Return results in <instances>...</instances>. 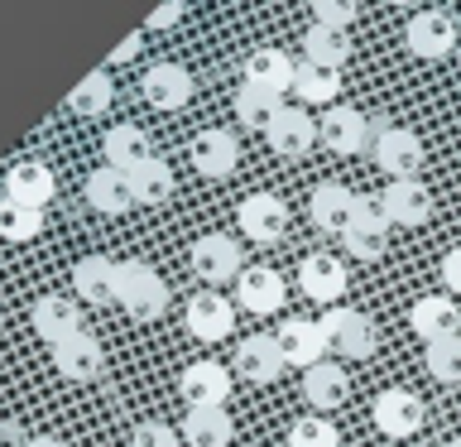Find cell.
Instances as JSON below:
<instances>
[{"label":"cell","instance_id":"17","mask_svg":"<svg viewBox=\"0 0 461 447\" xmlns=\"http://www.w3.org/2000/svg\"><path fill=\"white\" fill-rule=\"evenodd\" d=\"M5 193H10V202H20V207L43 212V207L53 202V193H58V178H53L49 164L24 159V164H14V169L5 173Z\"/></svg>","mask_w":461,"mask_h":447},{"label":"cell","instance_id":"13","mask_svg":"<svg viewBox=\"0 0 461 447\" xmlns=\"http://www.w3.org/2000/svg\"><path fill=\"white\" fill-rule=\"evenodd\" d=\"M240 164V140L230 135V130H197L193 135V169L202 178H226V173H236Z\"/></svg>","mask_w":461,"mask_h":447},{"label":"cell","instance_id":"18","mask_svg":"<svg viewBox=\"0 0 461 447\" xmlns=\"http://www.w3.org/2000/svg\"><path fill=\"white\" fill-rule=\"evenodd\" d=\"M294 72H298V63L284 49H255L250 58H245V87L269 92V96L294 92Z\"/></svg>","mask_w":461,"mask_h":447},{"label":"cell","instance_id":"24","mask_svg":"<svg viewBox=\"0 0 461 447\" xmlns=\"http://www.w3.org/2000/svg\"><path fill=\"white\" fill-rule=\"evenodd\" d=\"M236 298H240V308L245 313H279L284 308V298H288V288L279 279V269H240V279H236Z\"/></svg>","mask_w":461,"mask_h":447},{"label":"cell","instance_id":"14","mask_svg":"<svg viewBox=\"0 0 461 447\" xmlns=\"http://www.w3.org/2000/svg\"><path fill=\"white\" fill-rule=\"evenodd\" d=\"M29 323H34V332L43 342H68V337H77L82 327V308H77V298H68V294H43L34 303V313H29Z\"/></svg>","mask_w":461,"mask_h":447},{"label":"cell","instance_id":"33","mask_svg":"<svg viewBox=\"0 0 461 447\" xmlns=\"http://www.w3.org/2000/svg\"><path fill=\"white\" fill-rule=\"evenodd\" d=\"M279 111H284V96L255 92V87H245V82H240V92H236V115H240V125H245V130H269Z\"/></svg>","mask_w":461,"mask_h":447},{"label":"cell","instance_id":"15","mask_svg":"<svg viewBox=\"0 0 461 447\" xmlns=\"http://www.w3.org/2000/svg\"><path fill=\"white\" fill-rule=\"evenodd\" d=\"M140 96L149 101L154 111H178V106H187V96H193V78H187L183 63H154L140 78Z\"/></svg>","mask_w":461,"mask_h":447},{"label":"cell","instance_id":"30","mask_svg":"<svg viewBox=\"0 0 461 447\" xmlns=\"http://www.w3.org/2000/svg\"><path fill=\"white\" fill-rule=\"evenodd\" d=\"M236 424H230L226 409H187V424H183V442L187 447H226Z\"/></svg>","mask_w":461,"mask_h":447},{"label":"cell","instance_id":"42","mask_svg":"<svg viewBox=\"0 0 461 447\" xmlns=\"http://www.w3.org/2000/svg\"><path fill=\"white\" fill-rule=\"evenodd\" d=\"M183 20V5H164V10H154L149 20H144V29H168V24H178Z\"/></svg>","mask_w":461,"mask_h":447},{"label":"cell","instance_id":"32","mask_svg":"<svg viewBox=\"0 0 461 447\" xmlns=\"http://www.w3.org/2000/svg\"><path fill=\"white\" fill-rule=\"evenodd\" d=\"M303 49H308V63H312V68H327V72H337V68L351 63V39L337 34V29H322V24L308 29Z\"/></svg>","mask_w":461,"mask_h":447},{"label":"cell","instance_id":"28","mask_svg":"<svg viewBox=\"0 0 461 447\" xmlns=\"http://www.w3.org/2000/svg\"><path fill=\"white\" fill-rule=\"evenodd\" d=\"M86 202H92L101 216H121V212H130V207H135V197H130V178L101 164L92 178H86Z\"/></svg>","mask_w":461,"mask_h":447},{"label":"cell","instance_id":"4","mask_svg":"<svg viewBox=\"0 0 461 447\" xmlns=\"http://www.w3.org/2000/svg\"><path fill=\"white\" fill-rule=\"evenodd\" d=\"M274 342H279V351H284V366H294L303 375L327 360L322 323H312V317H284V327L274 332Z\"/></svg>","mask_w":461,"mask_h":447},{"label":"cell","instance_id":"6","mask_svg":"<svg viewBox=\"0 0 461 447\" xmlns=\"http://www.w3.org/2000/svg\"><path fill=\"white\" fill-rule=\"evenodd\" d=\"M240 231L255 245H274L288 231V202L279 193H250L240 202Z\"/></svg>","mask_w":461,"mask_h":447},{"label":"cell","instance_id":"46","mask_svg":"<svg viewBox=\"0 0 461 447\" xmlns=\"http://www.w3.org/2000/svg\"><path fill=\"white\" fill-rule=\"evenodd\" d=\"M0 323H5V313H0Z\"/></svg>","mask_w":461,"mask_h":447},{"label":"cell","instance_id":"37","mask_svg":"<svg viewBox=\"0 0 461 447\" xmlns=\"http://www.w3.org/2000/svg\"><path fill=\"white\" fill-rule=\"evenodd\" d=\"M288 447H341V433H337V424H327L322 414H308L288 428Z\"/></svg>","mask_w":461,"mask_h":447},{"label":"cell","instance_id":"41","mask_svg":"<svg viewBox=\"0 0 461 447\" xmlns=\"http://www.w3.org/2000/svg\"><path fill=\"white\" fill-rule=\"evenodd\" d=\"M442 284H447V294L461 298V245H452V251L442 255Z\"/></svg>","mask_w":461,"mask_h":447},{"label":"cell","instance_id":"8","mask_svg":"<svg viewBox=\"0 0 461 447\" xmlns=\"http://www.w3.org/2000/svg\"><path fill=\"white\" fill-rule=\"evenodd\" d=\"M403 43H409L413 58H447L456 49V24L447 10H423L413 14L409 29H403Z\"/></svg>","mask_w":461,"mask_h":447},{"label":"cell","instance_id":"31","mask_svg":"<svg viewBox=\"0 0 461 447\" xmlns=\"http://www.w3.org/2000/svg\"><path fill=\"white\" fill-rule=\"evenodd\" d=\"M337 92H341V78H337V72L312 68L308 58H303L298 72H294V96L303 101V111H308V106H331V101H337Z\"/></svg>","mask_w":461,"mask_h":447},{"label":"cell","instance_id":"11","mask_svg":"<svg viewBox=\"0 0 461 447\" xmlns=\"http://www.w3.org/2000/svg\"><path fill=\"white\" fill-rule=\"evenodd\" d=\"M317 140H322L331 154H360V150L370 144L366 111H356V106H331L322 121H317Z\"/></svg>","mask_w":461,"mask_h":447},{"label":"cell","instance_id":"19","mask_svg":"<svg viewBox=\"0 0 461 447\" xmlns=\"http://www.w3.org/2000/svg\"><path fill=\"white\" fill-rule=\"evenodd\" d=\"M409 327L428 346L432 342H447V337H461V308H456L452 298H442V294H428V298H418L413 308H409Z\"/></svg>","mask_w":461,"mask_h":447},{"label":"cell","instance_id":"35","mask_svg":"<svg viewBox=\"0 0 461 447\" xmlns=\"http://www.w3.org/2000/svg\"><path fill=\"white\" fill-rule=\"evenodd\" d=\"M43 231V212H34V207H20V202H0V241H34Z\"/></svg>","mask_w":461,"mask_h":447},{"label":"cell","instance_id":"45","mask_svg":"<svg viewBox=\"0 0 461 447\" xmlns=\"http://www.w3.org/2000/svg\"><path fill=\"white\" fill-rule=\"evenodd\" d=\"M447 447H461V433H456V438H452V442H447Z\"/></svg>","mask_w":461,"mask_h":447},{"label":"cell","instance_id":"26","mask_svg":"<svg viewBox=\"0 0 461 447\" xmlns=\"http://www.w3.org/2000/svg\"><path fill=\"white\" fill-rule=\"evenodd\" d=\"M346 395H351V380H346V366H331V360H322V366H312L308 375H303V399L312 404L317 414H331L341 409Z\"/></svg>","mask_w":461,"mask_h":447},{"label":"cell","instance_id":"5","mask_svg":"<svg viewBox=\"0 0 461 447\" xmlns=\"http://www.w3.org/2000/svg\"><path fill=\"white\" fill-rule=\"evenodd\" d=\"M178 389H183L187 409H226L230 370L221 366V360H193V366L178 375Z\"/></svg>","mask_w":461,"mask_h":447},{"label":"cell","instance_id":"29","mask_svg":"<svg viewBox=\"0 0 461 447\" xmlns=\"http://www.w3.org/2000/svg\"><path fill=\"white\" fill-rule=\"evenodd\" d=\"M130 178V197H135V207H164L173 197V169L164 159H144L135 173H125Z\"/></svg>","mask_w":461,"mask_h":447},{"label":"cell","instance_id":"22","mask_svg":"<svg viewBox=\"0 0 461 447\" xmlns=\"http://www.w3.org/2000/svg\"><path fill=\"white\" fill-rule=\"evenodd\" d=\"M269 144H274V154H284V159H303L317 144V121L303 106H284L279 115H274V125L265 130Z\"/></svg>","mask_w":461,"mask_h":447},{"label":"cell","instance_id":"23","mask_svg":"<svg viewBox=\"0 0 461 447\" xmlns=\"http://www.w3.org/2000/svg\"><path fill=\"white\" fill-rule=\"evenodd\" d=\"M230 327H236V308H230V298L197 294L193 303H187V332H193L197 342H221V337H230Z\"/></svg>","mask_w":461,"mask_h":447},{"label":"cell","instance_id":"10","mask_svg":"<svg viewBox=\"0 0 461 447\" xmlns=\"http://www.w3.org/2000/svg\"><path fill=\"white\" fill-rule=\"evenodd\" d=\"M298 288L308 294L312 303H341L346 294V265L331 251H312V255H303V265H298Z\"/></svg>","mask_w":461,"mask_h":447},{"label":"cell","instance_id":"43","mask_svg":"<svg viewBox=\"0 0 461 447\" xmlns=\"http://www.w3.org/2000/svg\"><path fill=\"white\" fill-rule=\"evenodd\" d=\"M140 43H144L140 34H130V39L121 43V49H115V53H111V63H130V58H135V53H140Z\"/></svg>","mask_w":461,"mask_h":447},{"label":"cell","instance_id":"21","mask_svg":"<svg viewBox=\"0 0 461 447\" xmlns=\"http://www.w3.org/2000/svg\"><path fill=\"white\" fill-rule=\"evenodd\" d=\"M380 207H384V222L389 226H423L432 216V193L418 178L409 183H389L380 193Z\"/></svg>","mask_w":461,"mask_h":447},{"label":"cell","instance_id":"44","mask_svg":"<svg viewBox=\"0 0 461 447\" xmlns=\"http://www.w3.org/2000/svg\"><path fill=\"white\" fill-rule=\"evenodd\" d=\"M24 447H68V442H58V438H49V433H39V438H29Z\"/></svg>","mask_w":461,"mask_h":447},{"label":"cell","instance_id":"9","mask_svg":"<svg viewBox=\"0 0 461 447\" xmlns=\"http://www.w3.org/2000/svg\"><path fill=\"white\" fill-rule=\"evenodd\" d=\"M240 269H245L240 245L221 236V231H212V236H202L193 245V274H202L207 284H230V279H240Z\"/></svg>","mask_w":461,"mask_h":447},{"label":"cell","instance_id":"34","mask_svg":"<svg viewBox=\"0 0 461 447\" xmlns=\"http://www.w3.org/2000/svg\"><path fill=\"white\" fill-rule=\"evenodd\" d=\"M106 106H111V78L106 72H86V78L68 92V111L72 115H106Z\"/></svg>","mask_w":461,"mask_h":447},{"label":"cell","instance_id":"25","mask_svg":"<svg viewBox=\"0 0 461 447\" xmlns=\"http://www.w3.org/2000/svg\"><path fill=\"white\" fill-rule=\"evenodd\" d=\"M356 197L351 187H341V183H317V193H312V222L322 226V231H337V236H346L356 222Z\"/></svg>","mask_w":461,"mask_h":447},{"label":"cell","instance_id":"27","mask_svg":"<svg viewBox=\"0 0 461 447\" xmlns=\"http://www.w3.org/2000/svg\"><path fill=\"white\" fill-rule=\"evenodd\" d=\"M101 154H106V169H115V173H135L144 159H154L149 135H144L140 125H115L111 135L101 140Z\"/></svg>","mask_w":461,"mask_h":447},{"label":"cell","instance_id":"2","mask_svg":"<svg viewBox=\"0 0 461 447\" xmlns=\"http://www.w3.org/2000/svg\"><path fill=\"white\" fill-rule=\"evenodd\" d=\"M370 150H375V164L389 173V183H409V178H418V169H423V140H418L413 130L380 125L370 140Z\"/></svg>","mask_w":461,"mask_h":447},{"label":"cell","instance_id":"36","mask_svg":"<svg viewBox=\"0 0 461 447\" xmlns=\"http://www.w3.org/2000/svg\"><path fill=\"white\" fill-rule=\"evenodd\" d=\"M341 241L356 260H380L389 251V222H351Z\"/></svg>","mask_w":461,"mask_h":447},{"label":"cell","instance_id":"39","mask_svg":"<svg viewBox=\"0 0 461 447\" xmlns=\"http://www.w3.org/2000/svg\"><path fill=\"white\" fill-rule=\"evenodd\" d=\"M356 20H360V5H356V0H317V5H312V24L337 29V34H346Z\"/></svg>","mask_w":461,"mask_h":447},{"label":"cell","instance_id":"20","mask_svg":"<svg viewBox=\"0 0 461 447\" xmlns=\"http://www.w3.org/2000/svg\"><path fill=\"white\" fill-rule=\"evenodd\" d=\"M115 279H121V265H115L111 255H86L72 265V288H77V298L92 303V308L115 303Z\"/></svg>","mask_w":461,"mask_h":447},{"label":"cell","instance_id":"1","mask_svg":"<svg viewBox=\"0 0 461 447\" xmlns=\"http://www.w3.org/2000/svg\"><path fill=\"white\" fill-rule=\"evenodd\" d=\"M115 303L135 317V323H154L168 308V284L158 279L140 260H121V279H115Z\"/></svg>","mask_w":461,"mask_h":447},{"label":"cell","instance_id":"40","mask_svg":"<svg viewBox=\"0 0 461 447\" xmlns=\"http://www.w3.org/2000/svg\"><path fill=\"white\" fill-rule=\"evenodd\" d=\"M130 447H183V433L173 424H158V418H149V424H135V438H130Z\"/></svg>","mask_w":461,"mask_h":447},{"label":"cell","instance_id":"38","mask_svg":"<svg viewBox=\"0 0 461 447\" xmlns=\"http://www.w3.org/2000/svg\"><path fill=\"white\" fill-rule=\"evenodd\" d=\"M428 375L442 385H461V337H447V342L428 346Z\"/></svg>","mask_w":461,"mask_h":447},{"label":"cell","instance_id":"16","mask_svg":"<svg viewBox=\"0 0 461 447\" xmlns=\"http://www.w3.org/2000/svg\"><path fill=\"white\" fill-rule=\"evenodd\" d=\"M284 351H279V342L265 337V332H255V337H245L236 346V375L240 380H250V385H274L284 375Z\"/></svg>","mask_w":461,"mask_h":447},{"label":"cell","instance_id":"3","mask_svg":"<svg viewBox=\"0 0 461 447\" xmlns=\"http://www.w3.org/2000/svg\"><path fill=\"white\" fill-rule=\"evenodd\" d=\"M322 337H327V351H337L346 360L375 356V323L366 313H356V308H327Z\"/></svg>","mask_w":461,"mask_h":447},{"label":"cell","instance_id":"7","mask_svg":"<svg viewBox=\"0 0 461 447\" xmlns=\"http://www.w3.org/2000/svg\"><path fill=\"white\" fill-rule=\"evenodd\" d=\"M53 366L72 385H92L96 375L106 370V351H101V342L92 337V332H77V337H68V342L53 346Z\"/></svg>","mask_w":461,"mask_h":447},{"label":"cell","instance_id":"12","mask_svg":"<svg viewBox=\"0 0 461 447\" xmlns=\"http://www.w3.org/2000/svg\"><path fill=\"white\" fill-rule=\"evenodd\" d=\"M370 414H375V428H380L384 438H413V433L423 428V399H418L413 389H384Z\"/></svg>","mask_w":461,"mask_h":447}]
</instances>
